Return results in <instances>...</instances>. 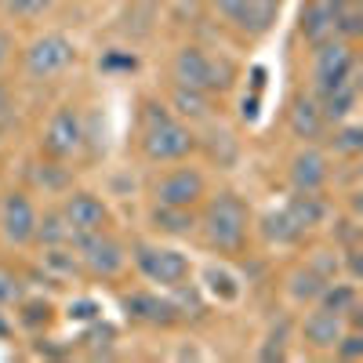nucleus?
Here are the masks:
<instances>
[{
  "label": "nucleus",
  "instance_id": "9d476101",
  "mask_svg": "<svg viewBox=\"0 0 363 363\" xmlns=\"http://www.w3.org/2000/svg\"><path fill=\"white\" fill-rule=\"evenodd\" d=\"M200 196H203V174L196 167H174L153 186V200L164 207H193Z\"/></svg>",
  "mask_w": 363,
  "mask_h": 363
},
{
  "label": "nucleus",
  "instance_id": "ea45409f",
  "mask_svg": "<svg viewBox=\"0 0 363 363\" xmlns=\"http://www.w3.org/2000/svg\"><path fill=\"white\" fill-rule=\"evenodd\" d=\"M240 116H244V120H255V116H258V99H255V95L240 102Z\"/></svg>",
  "mask_w": 363,
  "mask_h": 363
},
{
  "label": "nucleus",
  "instance_id": "6ab92c4d",
  "mask_svg": "<svg viewBox=\"0 0 363 363\" xmlns=\"http://www.w3.org/2000/svg\"><path fill=\"white\" fill-rule=\"evenodd\" d=\"M356 99H359L356 77L345 80V84H338V87H330V91H323V95H320V113H323V120H335V124L349 120L352 109H356Z\"/></svg>",
  "mask_w": 363,
  "mask_h": 363
},
{
  "label": "nucleus",
  "instance_id": "ddd939ff",
  "mask_svg": "<svg viewBox=\"0 0 363 363\" xmlns=\"http://www.w3.org/2000/svg\"><path fill=\"white\" fill-rule=\"evenodd\" d=\"M291 186L301 189V193H320L327 186V157L320 153V149H301V153H294L291 160Z\"/></svg>",
  "mask_w": 363,
  "mask_h": 363
},
{
  "label": "nucleus",
  "instance_id": "f03ea898",
  "mask_svg": "<svg viewBox=\"0 0 363 363\" xmlns=\"http://www.w3.org/2000/svg\"><path fill=\"white\" fill-rule=\"evenodd\" d=\"M203 244L218 255H236L240 247L247 244V203L240 200L236 193H218L211 196L203 207Z\"/></svg>",
  "mask_w": 363,
  "mask_h": 363
},
{
  "label": "nucleus",
  "instance_id": "aec40b11",
  "mask_svg": "<svg viewBox=\"0 0 363 363\" xmlns=\"http://www.w3.org/2000/svg\"><path fill=\"white\" fill-rule=\"evenodd\" d=\"M33 240H37L40 247H73V229L66 225L62 211H48L44 218H37Z\"/></svg>",
  "mask_w": 363,
  "mask_h": 363
},
{
  "label": "nucleus",
  "instance_id": "a878e982",
  "mask_svg": "<svg viewBox=\"0 0 363 363\" xmlns=\"http://www.w3.org/2000/svg\"><path fill=\"white\" fill-rule=\"evenodd\" d=\"M359 33H363V8H359V0H349V4L335 11V37L356 40Z\"/></svg>",
  "mask_w": 363,
  "mask_h": 363
},
{
  "label": "nucleus",
  "instance_id": "a19ab883",
  "mask_svg": "<svg viewBox=\"0 0 363 363\" xmlns=\"http://www.w3.org/2000/svg\"><path fill=\"white\" fill-rule=\"evenodd\" d=\"M4 335H8V323H4V320H0V338H4Z\"/></svg>",
  "mask_w": 363,
  "mask_h": 363
},
{
  "label": "nucleus",
  "instance_id": "9b49d317",
  "mask_svg": "<svg viewBox=\"0 0 363 363\" xmlns=\"http://www.w3.org/2000/svg\"><path fill=\"white\" fill-rule=\"evenodd\" d=\"M62 218L66 225L73 229V236H84V233H99L109 225V211L99 196H91V193H73L66 196L62 203Z\"/></svg>",
  "mask_w": 363,
  "mask_h": 363
},
{
  "label": "nucleus",
  "instance_id": "0eeeda50",
  "mask_svg": "<svg viewBox=\"0 0 363 363\" xmlns=\"http://www.w3.org/2000/svg\"><path fill=\"white\" fill-rule=\"evenodd\" d=\"M135 265L145 280H153L160 287H182L189 280V258L174 251V247H153V244H138L135 247Z\"/></svg>",
  "mask_w": 363,
  "mask_h": 363
},
{
  "label": "nucleus",
  "instance_id": "39448f33",
  "mask_svg": "<svg viewBox=\"0 0 363 363\" xmlns=\"http://www.w3.org/2000/svg\"><path fill=\"white\" fill-rule=\"evenodd\" d=\"M73 247H77V262L91 272V277L113 280L116 272L128 265L124 244H120V240H113L106 229H99V233H84V236H73Z\"/></svg>",
  "mask_w": 363,
  "mask_h": 363
},
{
  "label": "nucleus",
  "instance_id": "f257e3e1",
  "mask_svg": "<svg viewBox=\"0 0 363 363\" xmlns=\"http://www.w3.org/2000/svg\"><path fill=\"white\" fill-rule=\"evenodd\" d=\"M145 128H142V153L153 164H171L182 160L196 149V135L171 116V109L164 102H145Z\"/></svg>",
  "mask_w": 363,
  "mask_h": 363
},
{
  "label": "nucleus",
  "instance_id": "e433bc0d",
  "mask_svg": "<svg viewBox=\"0 0 363 363\" xmlns=\"http://www.w3.org/2000/svg\"><path fill=\"white\" fill-rule=\"evenodd\" d=\"M15 120V99H11V87L0 84V131Z\"/></svg>",
  "mask_w": 363,
  "mask_h": 363
},
{
  "label": "nucleus",
  "instance_id": "2eb2a0df",
  "mask_svg": "<svg viewBox=\"0 0 363 363\" xmlns=\"http://www.w3.org/2000/svg\"><path fill=\"white\" fill-rule=\"evenodd\" d=\"M301 37L309 48H320L323 40L335 37V11H330L327 0H309L306 11H301Z\"/></svg>",
  "mask_w": 363,
  "mask_h": 363
},
{
  "label": "nucleus",
  "instance_id": "473e14b6",
  "mask_svg": "<svg viewBox=\"0 0 363 363\" xmlns=\"http://www.w3.org/2000/svg\"><path fill=\"white\" fill-rule=\"evenodd\" d=\"M99 66H102L106 73H113V69H128V73H131V69L138 66V58H135L131 51H109V55H102Z\"/></svg>",
  "mask_w": 363,
  "mask_h": 363
},
{
  "label": "nucleus",
  "instance_id": "72a5a7b5",
  "mask_svg": "<svg viewBox=\"0 0 363 363\" xmlns=\"http://www.w3.org/2000/svg\"><path fill=\"white\" fill-rule=\"evenodd\" d=\"M11 301H22V284L8 269H0V306H11Z\"/></svg>",
  "mask_w": 363,
  "mask_h": 363
},
{
  "label": "nucleus",
  "instance_id": "6e6552de",
  "mask_svg": "<svg viewBox=\"0 0 363 363\" xmlns=\"http://www.w3.org/2000/svg\"><path fill=\"white\" fill-rule=\"evenodd\" d=\"M84 145V120L73 106H58L44 128V138H40V149L51 157V160H66L73 157L77 149Z\"/></svg>",
  "mask_w": 363,
  "mask_h": 363
},
{
  "label": "nucleus",
  "instance_id": "2f4dec72",
  "mask_svg": "<svg viewBox=\"0 0 363 363\" xmlns=\"http://www.w3.org/2000/svg\"><path fill=\"white\" fill-rule=\"evenodd\" d=\"M33 178L40 182L44 189H62V186H66V171L58 167V164H40V167L33 171Z\"/></svg>",
  "mask_w": 363,
  "mask_h": 363
},
{
  "label": "nucleus",
  "instance_id": "4c0bfd02",
  "mask_svg": "<svg viewBox=\"0 0 363 363\" xmlns=\"http://www.w3.org/2000/svg\"><path fill=\"white\" fill-rule=\"evenodd\" d=\"M211 8H215L225 22H236L240 8H244V0H211Z\"/></svg>",
  "mask_w": 363,
  "mask_h": 363
},
{
  "label": "nucleus",
  "instance_id": "7ed1b4c3",
  "mask_svg": "<svg viewBox=\"0 0 363 363\" xmlns=\"http://www.w3.org/2000/svg\"><path fill=\"white\" fill-rule=\"evenodd\" d=\"M171 73H174V84L200 87V91H207V95L229 91L233 80H236V66L229 62V58H215V55H207L203 48H193V44L174 51Z\"/></svg>",
  "mask_w": 363,
  "mask_h": 363
},
{
  "label": "nucleus",
  "instance_id": "7c9ffc66",
  "mask_svg": "<svg viewBox=\"0 0 363 363\" xmlns=\"http://www.w3.org/2000/svg\"><path fill=\"white\" fill-rule=\"evenodd\" d=\"M207 287L215 291L218 298H225V301L236 298V284H233L229 272H222V269H207Z\"/></svg>",
  "mask_w": 363,
  "mask_h": 363
},
{
  "label": "nucleus",
  "instance_id": "b1692460",
  "mask_svg": "<svg viewBox=\"0 0 363 363\" xmlns=\"http://www.w3.org/2000/svg\"><path fill=\"white\" fill-rule=\"evenodd\" d=\"M320 306L323 309H335V313H356V287L352 284H323V291H320Z\"/></svg>",
  "mask_w": 363,
  "mask_h": 363
},
{
  "label": "nucleus",
  "instance_id": "c85d7f7f",
  "mask_svg": "<svg viewBox=\"0 0 363 363\" xmlns=\"http://www.w3.org/2000/svg\"><path fill=\"white\" fill-rule=\"evenodd\" d=\"M51 4H55V0H4V8H8L15 18H37V15H44Z\"/></svg>",
  "mask_w": 363,
  "mask_h": 363
},
{
  "label": "nucleus",
  "instance_id": "423d86ee",
  "mask_svg": "<svg viewBox=\"0 0 363 363\" xmlns=\"http://www.w3.org/2000/svg\"><path fill=\"white\" fill-rule=\"evenodd\" d=\"M356 77V55H352V40H342V37H330L323 40L320 48H313V80H316V91L338 87L345 80Z\"/></svg>",
  "mask_w": 363,
  "mask_h": 363
},
{
  "label": "nucleus",
  "instance_id": "f3484780",
  "mask_svg": "<svg viewBox=\"0 0 363 363\" xmlns=\"http://www.w3.org/2000/svg\"><path fill=\"white\" fill-rule=\"evenodd\" d=\"M277 11H280V0H244V8H240L233 26L251 33V37H262V33H269V26L277 22Z\"/></svg>",
  "mask_w": 363,
  "mask_h": 363
},
{
  "label": "nucleus",
  "instance_id": "a211bd4d",
  "mask_svg": "<svg viewBox=\"0 0 363 363\" xmlns=\"http://www.w3.org/2000/svg\"><path fill=\"white\" fill-rule=\"evenodd\" d=\"M287 215H291V222L301 229V233H309V229H316L323 218H327V203L320 200V193H301V189H294V196L287 200Z\"/></svg>",
  "mask_w": 363,
  "mask_h": 363
},
{
  "label": "nucleus",
  "instance_id": "bb28decb",
  "mask_svg": "<svg viewBox=\"0 0 363 363\" xmlns=\"http://www.w3.org/2000/svg\"><path fill=\"white\" fill-rule=\"evenodd\" d=\"M40 262H44V269L48 272H58V277H73L77 272V255L69 251V247H44V255H40Z\"/></svg>",
  "mask_w": 363,
  "mask_h": 363
},
{
  "label": "nucleus",
  "instance_id": "f8f14e48",
  "mask_svg": "<svg viewBox=\"0 0 363 363\" xmlns=\"http://www.w3.org/2000/svg\"><path fill=\"white\" fill-rule=\"evenodd\" d=\"M124 313L142 320V323H153V327H167V323L178 320V306H174V301H167V298H160L153 291H131V294H124Z\"/></svg>",
  "mask_w": 363,
  "mask_h": 363
},
{
  "label": "nucleus",
  "instance_id": "20e7f679",
  "mask_svg": "<svg viewBox=\"0 0 363 363\" xmlns=\"http://www.w3.org/2000/svg\"><path fill=\"white\" fill-rule=\"evenodd\" d=\"M73 58H77V44L66 33H44L26 48L22 66L33 80H51L58 73H66L73 66Z\"/></svg>",
  "mask_w": 363,
  "mask_h": 363
},
{
  "label": "nucleus",
  "instance_id": "5701e85b",
  "mask_svg": "<svg viewBox=\"0 0 363 363\" xmlns=\"http://www.w3.org/2000/svg\"><path fill=\"white\" fill-rule=\"evenodd\" d=\"M171 106H174L182 116H207V109H211L207 91H200V87H186V84H174V91H171Z\"/></svg>",
  "mask_w": 363,
  "mask_h": 363
},
{
  "label": "nucleus",
  "instance_id": "412c9836",
  "mask_svg": "<svg viewBox=\"0 0 363 363\" xmlns=\"http://www.w3.org/2000/svg\"><path fill=\"white\" fill-rule=\"evenodd\" d=\"M153 225L160 233H171V236H186L196 225V218H193V207H164V203H157L153 207Z\"/></svg>",
  "mask_w": 363,
  "mask_h": 363
},
{
  "label": "nucleus",
  "instance_id": "393cba45",
  "mask_svg": "<svg viewBox=\"0 0 363 363\" xmlns=\"http://www.w3.org/2000/svg\"><path fill=\"white\" fill-rule=\"evenodd\" d=\"M323 277L313 269V265H306V269H294L291 272V294L298 298V301H316L320 298V291H323Z\"/></svg>",
  "mask_w": 363,
  "mask_h": 363
},
{
  "label": "nucleus",
  "instance_id": "c9c22d12",
  "mask_svg": "<svg viewBox=\"0 0 363 363\" xmlns=\"http://www.w3.org/2000/svg\"><path fill=\"white\" fill-rule=\"evenodd\" d=\"M69 320H80V323H91V320H99V306L91 298H80L69 306Z\"/></svg>",
  "mask_w": 363,
  "mask_h": 363
},
{
  "label": "nucleus",
  "instance_id": "f704fd0d",
  "mask_svg": "<svg viewBox=\"0 0 363 363\" xmlns=\"http://www.w3.org/2000/svg\"><path fill=\"white\" fill-rule=\"evenodd\" d=\"M22 320H26L29 327H37L40 320L48 323V320H51V306H48V301H26V306H22Z\"/></svg>",
  "mask_w": 363,
  "mask_h": 363
},
{
  "label": "nucleus",
  "instance_id": "4468645a",
  "mask_svg": "<svg viewBox=\"0 0 363 363\" xmlns=\"http://www.w3.org/2000/svg\"><path fill=\"white\" fill-rule=\"evenodd\" d=\"M342 330H345V313L323 309V306H316L306 316V323H301V335H306V342L313 349H335V342L342 338Z\"/></svg>",
  "mask_w": 363,
  "mask_h": 363
},
{
  "label": "nucleus",
  "instance_id": "1a4fd4ad",
  "mask_svg": "<svg viewBox=\"0 0 363 363\" xmlns=\"http://www.w3.org/2000/svg\"><path fill=\"white\" fill-rule=\"evenodd\" d=\"M33 233H37V211L29 203V196L18 189L4 193V200H0V236L11 247H26L33 244Z\"/></svg>",
  "mask_w": 363,
  "mask_h": 363
},
{
  "label": "nucleus",
  "instance_id": "4be33fe9",
  "mask_svg": "<svg viewBox=\"0 0 363 363\" xmlns=\"http://www.w3.org/2000/svg\"><path fill=\"white\" fill-rule=\"evenodd\" d=\"M262 233H265V240L269 244H294V240H301V229L291 222V215L280 207V211H269V215L262 218Z\"/></svg>",
  "mask_w": 363,
  "mask_h": 363
},
{
  "label": "nucleus",
  "instance_id": "58836bf2",
  "mask_svg": "<svg viewBox=\"0 0 363 363\" xmlns=\"http://www.w3.org/2000/svg\"><path fill=\"white\" fill-rule=\"evenodd\" d=\"M11 51H15V40H11V33H8V29H0V69L8 66Z\"/></svg>",
  "mask_w": 363,
  "mask_h": 363
},
{
  "label": "nucleus",
  "instance_id": "dca6fc26",
  "mask_svg": "<svg viewBox=\"0 0 363 363\" xmlns=\"http://www.w3.org/2000/svg\"><path fill=\"white\" fill-rule=\"evenodd\" d=\"M287 124H291V135H294V138H301V142H316V138L323 135V128H327V120H323V113H320V102H313V99H298V102L291 106Z\"/></svg>",
  "mask_w": 363,
  "mask_h": 363
},
{
  "label": "nucleus",
  "instance_id": "cd10ccee",
  "mask_svg": "<svg viewBox=\"0 0 363 363\" xmlns=\"http://www.w3.org/2000/svg\"><path fill=\"white\" fill-rule=\"evenodd\" d=\"M330 145H335V153H342V157H356L363 149V128L359 124H345V120H342V128L335 131Z\"/></svg>",
  "mask_w": 363,
  "mask_h": 363
},
{
  "label": "nucleus",
  "instance_id": "c756f323",
  "mask_svg": "<svg viewBox=\"0 0 363 363\" xmlns=\"http://www.w3.org/2000/svg\"><path fill=\"white\" fill-rule=\"evenodd\" d=\"M335 352L342 359H359L363 356V335L359 330H342V338L335 342Z\"/></svg>",
  "mask_w": 363,
  "mask_h": 363
}]
</instances>
